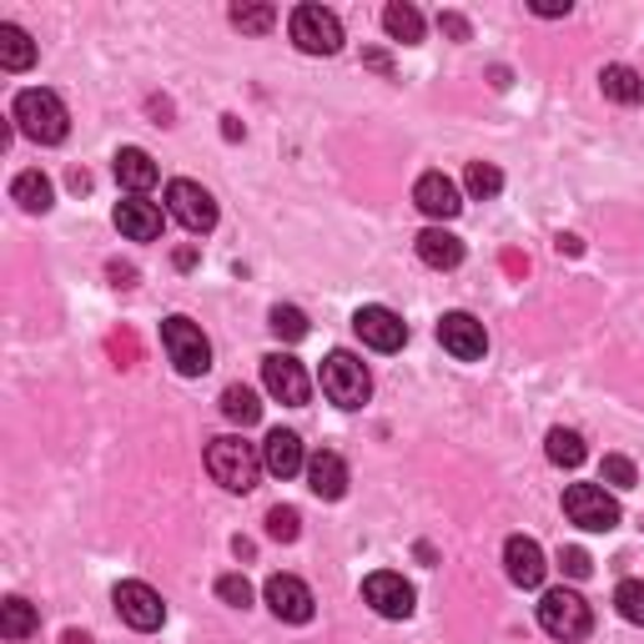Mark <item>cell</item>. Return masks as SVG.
Wrapping results in <instances>:
<instances>
[{
  "label": "cell",
  "instance_id": "obj_11",
  "mask_svg": "<svg viewBox=\"0 0 644 644\" xmlns=\"http://www.w3.org/2000/svg\"><path fill=\"white\" fill-rule=\"evenodd\" d=\"M353 333H358L373 353H398V347L408 343V322L398 318L393 308H378V302H373V308L353 312Z\"/></svg>",
  "mask_w": 644,
  "mask_h": 644
},
{
  "label": "cell",
  "instance_id": "obj_10",
  "mask_svg": "<svg viewBox=\"0 0 644 644\" xmlns=\"http://www.w3.org/2000/svg\"><path fill=\"white\" fill-rule=\"evenodd\" d=\"M363 599H368L373 614H382V620H408V614H413V585L393 569L368 574V579H363Z\"/></svg>",
  "mask_w": 644,
  "mask_h": 644
},
{
  "label": "cell",
  "instance_id": "obj_43",
  "mask_svg": "<svg viewBox=\"0 0 644 644\" xmlns=\"http://www.w3.org/2000/svg\"><path fill=\"white\" fill-rule=\"evenodd\" d=\"M222 132H227V142H237V136H242V121L237 116H222Z\"/></svg>",
  "mask_w": 644,
  "mask_h": 644
},
{
  "label": "cell",
  "instance_id": "obj_18",
  "mask_svg": "<svg viewBox=\"0 0 644 644\" xmlns=\"http://www.w3.org/2000/svg\"><path fill=\"white\" fill-rule=\"evenodd\" d=\"M263 468L273 478H292L308 468V458H302V438L292 429H273L263 443Z\"/></svg>",
  "mask_w": 644,
  "mask_h": 644
},
{
  "label": "cell",
  "instance_id": "obj_27",
  "mask_svg": "<svg viewBox=\"0 0 644 644\" xmlns=\"http://www.w3.org/2000/svg\"><path fill=\"white\" fill-rule=\"evenodd\" d=\"M0 634H5V640H31V634H36V609L25 604L21 595H11L0 604Z\"/></svg>",
  "mask_w": 644,
  "mask_h": 644
},
{
  "label": "cell",
  "instance_id": "obj_5",
  "mask_svg": "<svg viewBox=\"0 0 644 644\" xmlns=\"http://www.w3.org/2000/svg\"><path fill=\"white\" fill-rule=\"evenodd\" d=\"M322 393H327V403H337V408H363L373 393V378L353 353L337 347V353L322 358Z\"/></svg>",
  "mask_w": 644,
  "mask_h": 644
},
{
  "label": "cell",
  "instance_id": "obj_21",
  "mask_svg": "<svg viewBox=\"0 0 644 644\" xmlns=\"http://www.w3.org/2000/svg\"><path fill=\"white\" fill-rule=\"evenodd\" d=\"M418 257L429 267H438V273H448V267L464 263V242H458L454 232L429 227V232H418Z\"/></svg>",
  "mask_w": 644,
  "mask_h": 644
},
{
  "label": "cell",
  "instance_id": "obj_35",
  "mask_svg": "<svg viewBox=\"0 0 644 644\" xmlns=\"http://www.w3.org/2000/svg\"><path fill=\"white\" fill-rule=\"evenodd\" d=\"M216 599L232 604V609H247L252 604V585L242 579V574H222V579H216Z\"/></svg>",
  "mask_w": 644,
  "mask_h": 644
},
{
  "label": "cell",
  "instance_id": "obj_13",
  "mask_svg": "<svg viewBox=\"0 0 644 644\" xmlns=\"http://www.w3.org/2000/svg\"><path fill=\"white\" fill-rule=\"evenodd\" d=\"M263 388L277 398V403H287V408H302V403H308V393H312V382H308V373H302V363L287 358V353H267V358H263Z\"/></svg>",
  "mask_w": 644,
  "mask_h": 644
},
{
  "label": "cell",
  "instance_id": "obj_38",
  "mask_svg": "<svg viewBox=\"0 0 644 644\" xmlns=\"http://www.w3.org/2000/svg\"><path fill=\"white\" fill-rule=\"evenodd\" d=\"M438 25H443V31H448V36H454V41H468V21H464V15L443 11V15H438Z\"/></svg>",
  "mask_w": 644,
  "mask_h": 644
},
{
  "label": "cell",
  "instance_id": "obj_20",
  "mask_svg": "<svg viewBox=\"0 0 644 644\" xmlns=\"http://www.w3.org/2000/svg\"><path fill=\"white\" fill-rule=\"evenodd\" d=\"M111 167H116V181L132 191V197H142V191L156 187V162L142 152V146H121Z\"/></svg>",
  "mask_w": 644,
  "mask_h": 644
},
{
  "label": "cell",
  "instance_id": "obj_37",
  "mask_svg": "<svg viewBox=\"0 0 644 644\" xmlns=\"http://www.w3.org/2000/svg\"><path fill=\"white\" fill-rule=\"evenodd\" d=\"M111 358H116L121 368H132L136 363V337L132 333H111Z\"/></svg>",
  "mask_w": 644,
  "mask_h": 644
},
{
  "label": "cell",
  "instance_id": "obj_42",
  "mask_svg": "<svg viewBox=\"0 0 644 644\" xmlns=\"http://www.w3.org/2000/svg\"><path fill=\"white\" fill-rule=\"evenodd\" d=\"M368 66H373V71H382V76L393 71V66H388V56H382V51H368Z\"/></svg>",
  "mask_w": 644,
  "mask_h": 644
},
{
  "label": "cell",
  "instance_id": "obj_17",
  "mask_svg": "<svg viewBox=\"0 0 644 644\" xmlns=\"http://www.w3.org/2000/svg\"><path fill=\"white\" fill-rule=\"evenodd\" d=\"M116 232L126 242H156L162 237V207L146 202V197H126V202H116Z\"/></svg>",
  "mask_w": 644,
  "mask_h": 644
},
{
  "label": "cell",
  "instance_id": "obj_22",
  "mask_svg": "<svg viewBox=\"0 0 644 644\" xmlns=\"http://www.w3.org/2000/svg\"><path fill=\"white\" fill-rule=\"evenodd\" d=\"M599 91H604L609 101H620V107H640L644 76L634 71V66H604V71H599Z\"/></svg>",
  "mask_w": 644,
  "mask_h": 644
},
{
  "label": "cell",
  "instance_id": "obj_25",
  "mask_svg": "<svg viewBox=\"0 0 644 644\" xmlns=\"http://www.w3.org/2000/svg\"><path fill=\"white\" fill-rule=\"evenodd\" d=\"M382 31L393 41H403V46H418V41H423V15H418L408 0H393V5L382 11Z\"/></svg>",
  "mask_w": 644,
  "mask_h": 644
},
{
  "label": "cell",
  "instance_id": "obj_28",
  "mask_svg": "<svg viewBox=\"0 0 644 644\" xmlns=\"http://www.w3.org/2000/svg\"><path fill=\"white\" fill-rule=\"evenodd\" d=\"M222 413H227L237 429H252V423L263 418V403H257V393H252V388L232 382V388H222Z\"/></svg>",
  "mask_w": 644,
  "mask_h": 644
},
{
  "label": "cell",
  "instance_id": "obj_41",
  "mask_svg": "<svg viewBox=\"0 0 644 644\" xmlns=\"http://www.w3.org/2000/svg\"><path fill=\"white\" fill-rule=\"evenodd\" d=\"M503 267H509L513 277H524L529 273V257H519V252H503Z\"/></svg>",
  "mask_w": 644,
  "mask_h": 644
},
{
  "label": "cell",
  "instance_id": "obj_12",
  "mask_svg": "<svg viewBox=\"0 0 644 644\" xmlns=\"http://www.w3.org/2000/svg\"><path fill=\"white\" fill-rule=\"evenodd\" d=\"M438 343L454 353L458 363H478L489 353V333H484V322L474 312H443L438 318Z\"/></svg>",
  "mask_w": 644,
  "mask_h": 644
},
{
  "label": "cell",
  "instance_id": "obj_30",
  "mask_svg": "<svg viewBox=\"0 0 644 644\" xmlns=\"http://www.w3.org/2000/svg\"><path fill=\"white\" fill-rule=\"evenodd\" d=\"M464 187H468V197H478V202H489V197H499V191H503V171L493 167V162H468Z\"/></svg>",
  "mask_w": 644,
  "mask_h": 644
},
{
  "label": "cell",
  "instance_id": "obj_44",
  "mask_svg": "<svg viewBox=\"0 0 644 644\" xmlns=\"http://www.w3.org/2000/svg\"><path fill=\"white\" fill-rule=\"evenodd\" d=\"M559 252H569V257H579V252H585V242H579V237H559Z\"/></svg>",
  "mask_w": 644,
  "mask_h": 644
},
{
  "label": "cell",
  "instance_id": "obj_8",
  "mask_svg": "<svg viewBox=\"0 0 644 644\" xmlns=\"http://www.w3.org/2000/svg\"><path fill=\"white\" fill-rule=\"evenodd\" d=\"M167 212L177 216L187 232H197V237H207V232L216 227V202H212V191L202 187V181H187L177 177L167 187Z\"/></svg>",
  "mask_w": 644,
  "mask_h": 644
},
{
  "label": "cell",
  "instance_id": "obj_6",
  "mask_svg": "<svg viewBox=\"0 0 644 644\" xmlns=\"http://www.w3.org/2000/svg\"><path fill=\"white\" fill-rule=\"evenodd\" d=\"M287 31H292L298 51H308V56H337L343 51V21L333 11H322V5H298Z\"/></svg>",
  "mask_w": 644,
  "mask_h": 644
},
{
  "label": "cell",
  "instance_id": "obj_32",
  "mask_svg": "<svg viewBox=\"0 0 644 644\" xmlns=\"http://www.w3.org/2000/svg\"><path fill=\"white\" fill-rule=\"evenodd\" d=\"M232 25H237V31H252V36H267L277 25V11L273 5H232Z\"/></svg>",
  "mask_w": 644,
  "mask_h": 644
},
{
  "label": "cell",
  "instance_id": "obj_1",
  "mask_svg": "<svg viewBox=\"0 0 644 644\" xmlns=\"http://www.w3.org/2000/svg\"><path fill=\"white\" fill-rule=\"evenodd\" d=\"M11 121L21 126V136H31V142H41V146H60L71 136V111H66V101H60L56 91H46V86H31V91L15 96Z\"/></svg>",
  "mask_w": 644,
  "mask_h": 644
},
{
  "label": "cell",
  "instance_id": "obj_4",
  "mask_svg": "<svg viewBox=\"0 0 644 644\" xmlns=\"http://www.w3.org/2000/svg\"><path fill=\"white\" fill-rule=\"evenodd\" d=\"M538 624H544V634L569 644L595 630V609L585 604V595H574V589H549V595L538 599Z\"/></svg>",
  "mask_w": 644,
  "mask_h": 644
},
{
  "label": "cell",
  "instance_id": "obj_33",
  "mask_svg": "<svg viewBox=\"0 0 644 644\" xmlns=\"http://www.w3.org/2000/svg\"><path fill=\"white\" fill-rule=\"evenodd\" d=\"M614 609H620V620L644 624V579H624V585L614 589Z\"/></svg>",
  "mask_w": 644,
  "mask_h": 644
},
{
  "label": "cell",
  "instance_id": "obj_23",
  "mask_svg": "<svg viewBox=\"0 0 644 644\" xmlns=\"http://www.w3.org/2000/svg\"><path fill=\"white\" fill-rule=\"evenodd\" d=\"M0 66H5V71H31V66H36V41L11 21L0 25Z\"/></svg>",
  "mask_w": 644,
  "mask_h": 644
},
{
  "label": "cell",
  "instance_id": "obj_2",
  "mask_svg": "<svg viewBox=\"0 0 644 644\" xmlns=\"http://www.w3.org/2000/svg\"><path fill=\"white\" fill-rule=\"evenodd\" d=\"M207 474L232 493H252L257 489V474H263V454L247 438H237V433H222V438L207 443Z\"/></svg>",
  "mask_w": 644,
  "mask_h": 644
},
{
  "label": "cell",
  "instance_id": "obj_24",
  "mask_svg": "<svg viewBox=\"0 0 644 644\" xmlns=\"http://www.w3.org/2000/svg\"><path fill=\"white\" fill-rule=\"evenodd\" d=\"M11 197L25 207V212H51V202H56V187H51L46 171H21V177L11 181Z\"/></svg>",
  "mask_w": 644,
  "mask_h": 644
},
{
  "label": "cell",
  "instance_id": "obj_9",
  "mask_svg": "<svg viewBox=\"0 0 644 644\" xmlns=\"http://www.w3.org/2000/svg\"><path fill=\"white\" fill-rule=\"evenodd\" d=\"M116 614L132 630H142V634H152V630H162L167 624V604H162V595H156L152 585H142V579H126V585H116Z\"/></svg>",
  "mask_w": 644,
  "mask_h": 644
},
{
  "label": "cell",
  "instance_id": "obj_3",
  "mask_svg": "<svg viewBox=\"0 0 644 644\" xmlns=\"http://www.w3.org/2000/svg\"><path fill=\"white\" fill-rule=\"evenodd\" d=\"M162 347H167V358L177 363L181 378H202V373L212 368V343H207L202 327L191 318H181V312L162 322Z\"/></svg>",
  "mask_w": 644,
  "mask_h": 644
},
{
  "label": "cell",
  "instance_id": "obj_16",
  "mask_svg": "<svg viewBox=\"0 0 644 644\" xmlns=\"http://www.w3.org/2000/svg\"><path fill=\"white\" fill-rule=\"evenodd\" d=\"M503 569H509V579L519 589H538L544 585V549H538L534 538H524V534H513L509 544H503Z\"/></svg>",
  "mask_w": 644,
  "mask_h": 644
},
{
  "label": "cell",
  "instance_id": "obj_36",
  "mask_svg": "<svg viewBox=\"0 0 644 644\" xmlns=\"http://www.w3.org/2000/svg\"><path fill=\"white\" fill-rule=\"evenodd\" d=\"M559 569L569 574V579H589V569H595V559H589L579 544H569V549H559Z\"/></svg>",
  "mask_w": 644,
  "mask_h": 644
},
{
  "label": "cell",
  "instance_id": "obj_29",
  "mask_svg": "<svg viewBox=\"0 0 644 644\" xmlns=\"http://www.w3.org/2000/svg\"><path fill=\"white\" fill-rule=\"evenodd\" d=\"M267 327H273L282 343H302V337H308V312L292 308V302H277V308L267 312Z\"/></svg>",
  "mask_w": 644,
  "mask_h": 644
},
{
  "label": "cell",
  "instance_id": "obj_34",
  "mask_svg": "<svg viewBox=\"0 0 644 644\" xmlns=\"http://www.w3.org/2000/svg\"><path fill=\"white\" fill-rule=\"evenodd\" d=\"M599 478H604L609 489H634V484H640V474H634V464L624 454H604V464H599Z\"/></svg>",
  "mask_w": 644,
  "mask_h": 644
},
{
  "label": "cell",
  "instance_id": "obj_7",
  "mask_svg": "<svg viewBox=\"0 0 644 644\" xmlns=\"http://www.w3.org/2000/svg\"><path fill=\"white\" fill-rule=\"evenodd\" d=\"M564 513H569V524L589 529V534H609V529L620 524V503H614V493L599 489V484H569L564 489Z\"/></svg>",
  "mask_w": 644,
  "mask_h": 644
},
{
  "label": "cell",
  "instance_id": "obj_31",
  "mask_svg": "<svg viewBox=\"0 0 644 644\" xmlns=\"http://www.w3.org/2000/svg\"><path fill=\"white\" fill-rule=\"evenodd\" d=\"M267 534H273L277 544H292V538L302 534V513L292 509V503H277V509H267Z\"/></svg>",
  "mask_w": 644,
  "mask_h": 644
},
{
  "label": "cell",
  "instance_id": "obj_40",
  "mask_svg": "<svg viewBox=\"0 0 644 644\" xmlns=\"http://www.w3.org/2000/svg\"><path fill=\"white\" fill-rule=\"evenodd\" d=\"M111 282H116V287H136V267L111 263Z\"/></svg>",
  "mask_w": 644,
  "mask_h": 644
},
{
  "label": "cell",
  "instance_id": "obj_45",
  "mask_svg": "<svg viewBox=\"0 0 644 644\" xmlns=\"http://www.w3.org/2000/svg\"><path fill=\"white\" fill-rule=\"evenodd\" d=\"M60 644H91V634H86V630H66V634H60Z\"/></svg>",
  "mask_w": 644,
  "mask_h": 644
},
{
  "label": "cell",
  "instance_id": "obj_14",
  "mask_svg": "<svg viewBox=\"0 0 644 644\" xmlns=\"http://www.w3.org/2000/svg\"><path fill=\"white\" fill-rule=\"evenodd\" d=\"M263 599H267V609H273L277 620H287V624H308L312 620V589L302 585V579H292V574H273L263 585Z\"/></svg>",
  "mask_w": 644,
  "mask_h": 644
},
{
  "label": "cell",
  "instance_id": "obj_19",
  "mask_svg": "<svg viewBox=\"0 0 644 644\" xmlns=\"http://www.w3.org/2000/svg\"><path fill=\"white\" fill-rule=\"evenodd\" d=\"M308 489L318 493V499H343L347 493V464L333 454V448H322V454L308 458Z\"/></svg>",
  "mask_w": 644,
  "mask_h": 644
},
{
  "label": "cell",
  "instance_id": "obj_15",
  "mask_svg": "<svg viewBox=\"0 0 644 644\" xmlns=\"http://www.w3.org/2000/svg\"><path fill=\"white\" fill-rule=\"evenodd\" d=\"M413 202L418 212H429L433 222H454L458 212H464V197H458V187L443 171H423V177L413 181Z\"/></svg>",
  "mask_w": 644,
  "mask_h": 644
},
{
  "label": "cell",
  "instance_id": "obj_26",
  "mask_svg": "<svg viewBox=\"0 0 644 644\" xmlns=\"http://www.w3.org/2000/svg\"><path fill=\"white\" fill-rule=\"evenodd\" d=\"M544 448H549V464L554 468H579L589 458V448H585V438L574 429H549V438H544Z\"/></svg>",
  "mask_w": 644,
  "mask_h": 644
},
{
  "label": "cell",
  "instance_id": "obj_39",
  "mask_svg": "<svg viewBox=\"0 0 644 644\" xmlns=\"http://www.w3.org/2000/svg\"><path fill=\"white\" fill-rule=\"evenodd\" d=\"M534 15L554 21V15H569V0H534Z\"/></svg>",
  "mask_w": 644,
  "mask_h": 644
}]
</instances>
